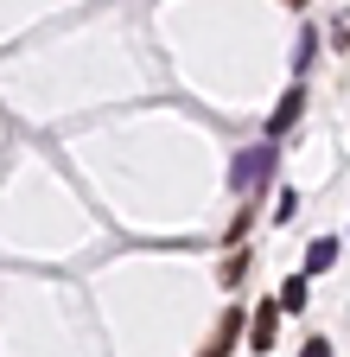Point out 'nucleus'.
Wrapping results in <instances>:
<instances>
[{
    "mask_svg": "<svg viewBox=\"0 0 350 357\" xmlns=\"http://www.w3.org/2000/svg\"><path fill=\"white\" fill-rule=\"evenodd\" d=\"M274 172H280V153H274V141H261V147H242V153H236V166H230V185L255 198V192L268 185Z\"/></svg>",
    "mask_w": 350,
    "mask_h": 357,
    "instance_id": "1",
    "label": "nucleus"
},
{
    "mask_svg": "<svg viewBox=\"0 0 350 357\" xmlns=\"http://www.w3.org/2000/svg\"><path fill=\"white\" fill-rule=\"evenodd\" d=\"M274 332H280V300H274V306H255L248 344H255V351H274Z\"/></svg>",
    "mask_w": 350,
    "mask_h": 357,
    "instance_id": "3",
    "label": "nucleus"
},
{
    "mask_svg": "<svg viewBox=\"0 0 350 357\" xmlns=\"http://www.w3.org/2000/svg\"><path fill=\"white\" fill-rule=\"evenodd\" d=\"M236 338H242V312L230 306L223 319H216V332L204 338V351H198V357H230V351H236Z\"/></svg>",
    "mask_w": 350,
    "mask_h": 357,
    "instance_id": "2",
    "label": "nucleus"
},
{
    "mask_svg": "<svg viewBox=\"0 0 350 357\" xmlns=\"http://www.w3.org/2000/svg\"><path fill=\"white\" fill-rule=\"evenodd\" d=\"M299 109H305V96H299V89H287V96L274 102V115H268V134H287V128L299 121Z\"/></svg>",
    "mask_w": 350,
    "mask_h": 357,
    "instance_id": "4",
    "label": "nucleus"
},
{
    "mask_svg": "<svg viewBox=\"0 0 350 357\" xmlns=\"http://www.w3.org/2000/svg\"><path fill=\"white\" fill-rule=\"evenodd\" d=\"M312 58H319V32H312V26H299V45H293V70H312Z\"/></svg>",
    "mask_w": 350,
    "mask_h": 357,
    "instance_id": "6",
    "label": "nucleus"
},
{
    "mask_svg": "<svg viewBox=\"0 0 350 357\" xmlns=\"http://www.w3.org/2000/svg\"><path fill=\"white\" fill-rule=\"evenodd\" d=\"M331 261H337V243H331V236H319L312 249H305V275H325Z\"/></svg>",
    "mask_w": 350,
    "mask_h": 357,
    "instance_id": "5",
    "label": "nucleus"
},
{
    "mask_svg": "<svg viewBox=\"0 0 350 357\" xmlns=\"http://www.w3.org/2000/svg\"><path fill=\"white\" fill-rule=\"evenodd\" d=\"M280 312H305V275H293V281L280 287Z\"/></svg>",
    "mask_w": 350,
    "mask_h": 357,
    "instance_id": "7",
    "label": "nucleus"
},
{
    "mask_svg": "<svg viewBox=\"0 0 350 357\" xmlns=\"http://www.w3.org/2000/svg\"><path fill=\"white\" fill-rule=\"evenodd\" d=\"M242 275H248V255H242V249H236V255H230V261H223V281H230V287H236V281H242Z\"/></svg>",
    "mask_w": 350,
    "mask_h": 357,
    "instance_id": "8",
    "label": "nucleus"
},
{
    "mask_svg": "<svg viewBox=\"0 0 350 357\" xmlns=\"http://www.w3.org/2000/svg\"><path fill=\"white\" fill-rule=\"evenodd\" d=\"M299 357H331V344H325V338H305V351H299Z\"/></svg>",
    "mask_w": 350,
    "mask_h": 357,
    "instance_id": "9",
    "label": "nucleus"
}]
</instances>
